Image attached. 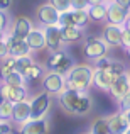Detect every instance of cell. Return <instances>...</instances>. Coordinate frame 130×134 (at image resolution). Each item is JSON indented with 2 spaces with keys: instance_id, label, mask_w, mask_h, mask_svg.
I'll return each mask as SVG.
<instances>
[{
  "instance_id": "obj_44",
  "label": "cell",
  "mask_w": 130,
  "mask_h": 134,
  "mask_svg": "<svg viewBox=\"0 0 130 134\" xmlns=\"http://www.w3.org/2000/svg\"><path fill=\"white\" fill-rule=\"evenodd\" d=\"M127 134H128V132H127Z\"/></svg>"
},
{
  "instance_id": "obj_11",
  "label": "cell",
  "mask_w": 130,
  "mask_h": 134,
  "mask_svg": "<svg viewBox=\"0 0 130 134\" xmlns=\"http://www.w3.org/2000/svg\"><path fill=\"white\" fill-rule=\"evenodd\" d=\"M49 131V121L46 117L41 119H29L27 122L20 124L19 134H47Z\"/></svg>"
},
{
  "instance_id": "obj_22",
  "label": "cell",
  "mask_w": 130,
  "mask_h": 134,
  "mask_svg": "<svg viewBox=\"0 0 130 134\" xmlns=\"http://www.w3.org/2000/svg\"><path fill=\"white\" fill-rule=\"evenodd\" d=\"M71 15H73V26L79 27V29H85L88 24H90V17H88L86 9H78V10L71 9Z\"/></svg>"
},
{
  "instance_id": "obj_23",
  "label": "cell",
  "mask_w": 130,
  "mask_h": 134,
  "mask_svg": "<svg viewBox=\"0 0 130 134\" xmlns=\"http://www.w3.org/2000/svg\"><path fill=\"white\" fill-rule=\"evenodd\" d=\"M34 63V58L32 54H26V56H17L15 59H14V71L20 73L22 75L24 71H26L27 68H29L30 65Z\"/></svg>"
},
{
  "instance_id": "obj_3",
  "label": "cell",
  "mask_w": 130,
  "mask_h": 134,
  "mask_svg": "<svg viewBox=\"0 0 130 134\" xmlns=\"http://www.w3.org/2000/svg\"><path fill=\"white\" fill-rule=\"evenodd\" d=\"M73 65H75L73 58L61 48V49H56V51H51L44 68L47 70V71H56V73H59V75H66V71H68Z\"/></svg>"
},
{
  "instance_id": "obj_15",
  "label": "cell",
  "mask_w": 130,
  "mask_h": 134,
  "mask_svg": "<svg viewBox=\"0 0 130 134\" xmlns=\"http://www.w3.org/2000/svg\"><path fill=\"white\" fill-rule=\"evenodd\" d=\"M30 119V105H29V100H20V102H15L12 105V115H10V121L15 122V124H24Z\"/></svg>"
},
{
  "instance_id": "obj_24",
  "label": "cell",
  "mask_w": 130,
  "mask_h": 134,
  "mask_svg": "<svg viewBox=\"0 0 130 134\" xmlns=\"http://www.w3.org/2000/svg\"><path fill=\"white\" fill-rule=\"evenodd\" d=\"M26 98H27V88H26V87H10L9 98H7L9 102L15 104V102L26 100Z\"/></svg>"
},
{
  "instance_id": "obj_13",
  "label": "cell",
  "mask_w": 130,
  "mask_h": 134,
  "mask_svg": "<svg viewBox=\"0 0 130 134\" xmlns=\"http://www.w3.org/2000/svg\"><path fill=\"white\" fill-rule=\"evenodd\" d=\"M44 41H46V48H49V51H56L61 49L64 43L61 39V32H59V26H44Z\"/></svg>"
},
{
  "instance_id": "obj_14",
  "label": "cell",
  "mask_w": 130,
  "mask_h": 134,
  "mask_svg": "<svg viewBox=\"0 0 130 134\" xmlns=\"http://www.w3.org/2000/svg\"><path fill=\"white\" fill-rule=\"evenodd\" d=\"M113 73L108 68H93V80H91V85L98 87L100 90H108V87L112 85V82L115 80Z\"/></svg>"
},
{
  "instance_id": "obj_39",
  "label": "cell",
  "mask_w": 130,
  "mask_h": 134,
  "mask_svg": "<svg viewBox=\"0 0 130 134\" xmlns=\"http://www.w3.org/2000/svg\"><path fill=\"white\" fill-rule=\"evenodd\" d=\"M98 3H103V0H88V7L90 5H98Z\"/></svg>"
},
{
  "instance_id": "obj_21",
  "label": "cell",
  "mask_w": 130,
  "mask_h": 134,
  "mask_svg": "<svg viewBox=\"0 0 130 134\" xmlns=\"http://www.w3.org/2000/svg\"><path fill=\"white\" fill-rule=\"evenodd\" d=\"M88 17L90 20H95V22H103L107 19V5L103 3H98V5H90L88 7Z\"/></svg>"
},
{
  "instance_id": "obj_40",
  "label": "cell",
  "mask_w": 130,
  "mask_h": 134,
  "mask_svg": "<svg viewBox=\"0 0 130 134\" xmlns=\"http://www.w3.org/2000/svg\"><path fill=\"white\" fill-rule=\"evenodd\" d=\"M3 102H5V98H3V97H2V95H0V105H2V104H3Z\"/></svg>"
},
{
  "instance_id": "obj_17",
  "label": "cell",
  "mask_w": 130,
  "mask_h": 134,
  "mask_svg": "<svg viewBox=\"0 0 130 134\" xmlns=\"http://www.w3.org/2000/svg\"><path fill=\"white\" fill-rule=\"evenodd\" d=\"M26 43H27V46H29L30 53L44 49V48H46L44 31L39 29V27H32V29H30V32L27 34V37H26Z\"/></svg>"
},
{
  "instance_id": "obj_32",
  "label": "cell",
  "mask_w": 130,
  "mask_h": 134,
  "mask_svg": "<svg viewBox=\"0 0 130 134\" xmlns=\"http://www.w3.org/2000/svg\"><path fill=\"white\" fill-rule=\"evenodd\" d=\"M110 70L113 75H120V73H123V71H127V66L123 65L122 61H118V59H112V63H110Z\"/></svg>"
},
{
  "instance_id": "obj_10",
  "label": "cell",
  "mask_w": 130,
  "mask_h": 134,
  "mask_svg": "<svg viewBox=\"0 0 130 134\" xmlns=\"http://www.w3.org/2000/svg\"><path fill=\"white\" fill-rule=\"evenodd\" d=\"M3 39H5V44H7V49H9V56H26V54H30V49L27 46L26 39L22 37H17L10 32H5L3 34Z\"/></svg>"
},
{
  "instance_id": "obj_43",
  "label": "cell",
  "mask_w": 130,
  "mask_h": 134,
  "mask_svg": "<svg viewBox=\"0 0 130 134\" xmlns=\"http://www.w3.org/2000/svg\"><path fill=\"white\" fill-rule=\"evenodd\" d=\"M103 2H108V0H103Z\"/></svg>"
},
{
  "instance_id": "obj_25",
  "label": "cell",
  "mask_w": 130,
  "mask_h": 134,
  "mask_svg": "<svg viewBox=\"0 0 130 134\" xmlns=\"http://www.w3.org/2000/svg\"><path fill=\"white\" fill-rule=\"evenodd\" d=\"M2 80L7 83V85H10V87H26V80H24V76L20 75V73L14 71V70L7 76H3Z\"/></svg>"
},
{
  "instance_id": "obj_35",
  "label": "cell",
  "mask_w": 130,
  "mask_h": 134,
  "mask_svg": "<svg viewBox=\"0 0 130 134\" xmlns=\"http://www.w3.org/2000/svg\"><path fill=\"white\" fill-rule=\"evenodd\" d=\"M10 132H12V127H10L9 122L0 121V134H10Z\"/></svg>"
},
{
  "instance_id": "obj_19",
  "label": "cell",
  "mask_w": 130,
  "mask_h": 134,
  "mask_svg": "<svg viewBox=\"0 0 130 134\" xmlns=\"http://www.w3.org/2000/svg\"><path fill=\"white\" fill-rule=\"evenodd\" d=\"M122 29L123 26H113V24H107L103 29V37L101 39L105 41L108 46H120V36H122Z\"/></svg>"
},
{
  "instance_id": "obj_38",
  "label": "cell",
  "mask_w": 130,
  "mask_h": 134,
  "mask_svg": "<svg viewBox=\"0 0 130 134\" xmlns=\"http://www.w3.org/2000/svg\"><path fill=\"white\" fill-rule=\"evenodd\" d=\"M113 2L122 5V7H125V9H128V5H130V0H113Z\"/></svg>"
},
{
  "instance_id": "obj_6",
  "label": "cell",
  "mask_w": 130,
  "mask_h": 134,
  "mask_svg": "<svg viewBox=\"0 0 130 134\" xmlns=\"http://www.w3.org/2000/svg\"><path fill=\"white\" fill-rule=\"evenodd\" d=\"M105 122H107V127L110 134H127L130 127L128 110H120L118 114L108 115V117H105Z\"/></svg>"
},
{
  "instance_id": "obj_30",
  "label": "cell",
  "mask_w": 130,
  "mask_h": 134,
  "mask_svg": "<svg viewBox=\"0 0 130 134\" xmlns=\"http://www.w3.org/2000/svg\"><path fill=\"white\" fill-rule=\"evenodd\" d=\"M52 7H54L58 12H66V10H71V3L69 0H49Z\"/></svg>"
},
{
  "instance_id": "obj_37",
  "label": "cell",
  "mask_w": 130,
  "mask_h": 134,
  "mask_svg": "<svg viewBox=\"0 0 130 134\" xmlns=\"http://www.w3.org/2000/svg\"><path fill=\"white\" fill-rule=\"evenodd\" d=\"M10 5H12V0H0V10H9Z\"/></svg>"
},
{
  "instance_id": "obj_9",
  "label": "cell",
  "mask_w": 130,
  "mask_h": 134,
  "mask_svg": "<svg viewBox=\"0 0 130 134\" xmlns=\"http://www.w3.org/2000/svg\"><path fill=\"white\" fill-rule=\"evenodd\" d=\"M42 90L49 95H58L64 90V75H59L56 71H46L42 78Z\"/></svg>"
},
{
  "instance_id": "obj_29",
  "label": "cell",
  "mask_w": 130,
  "mask_h": 134,
  "mask_svg": "<svg viewBox=\"0 0 130 134\" xmlns=\"http://www.w3.org/2000/svg\"><path fill=\"white\" fill-rule=\"evenodd\" d=\"M10 24H12V20H10L9 14L5 12V10H0V32H9L10 31Z\"/></svg>"
},
{
  "instance_id": "obj_5",
  "label": "cell",
  "mask_w": 130,
  "mask_h": 134,
  "mask_svg": "<svg viewBox=\"0 0 130 134\" xmlns=\"http://www.w3.org/2000/svg\"><path fill=\"white\" fill-rule=\"evenodd\" d=\"M107 5V22L113 24V26H125L128 24V9L115 3L113 0H108L105 2Z\"/></svg>"
},
{
  "instance_id": "obj_31",
  "label": "cell",
  "mask_w": 130,
  "mask_h": 134,
  "mask_svg": "<svg viewBox=\"0 0 130 134\" xmlns=\"http://www.w3.org/2000/svg\"><path fill=\"white\" fill-rule=\"evenodd\" d=\"M120 46L125 49V51H128V48H130V31H128V24H125V26H123V29H122Z\"/></svg>"
},
{
  "instance_id": "obj_34",
  "label": "cell",
  "mask_w": 130,
  "mask_h": 134,
  "mask_svg": "<svg viewBox=\"0 0 130 134\" xmlns=\"http://www.w3.org/2000/svg\"><path fill=\"white\" fill-rule=\"evenodd\" d=\"M118 107H120V110H128L130 109V93L118 100Z\"/></svg>"
},
{
  "instance_id": "obj_7",
  "label": "cell",
  "mask_w": 130,
  "mask_h": 134,
  "mask_svg": "<svg viewBox=\"0 0 130 134\" xmlns=\"http://www.w3.org/2000/svg\"><path fill=\"white\" fill-rule=\"evenodd\" d=\"M29 105H30V119L46 117L49 107H51V95L42 90L41 93H37L36 97L29 102Z\"/></svg>"
},
{
  "instance_id": "obj_4",
  "label": "cell",
  "mask_w": 130,
  "mask_h": 134,
  "mask_svg": "<svg viewBox=\"0 0 130 134\" xmlns=\"http://www.w3.org/2000/svg\"><path fill=\"white\" fill-rule=\"evenodd\" d=\"M108 49L110 46L101 37H86L85 44H83V56L88 61H95V59L108 54Z\"/></svg>"
},
{
  "instance_id": "obj_8",
  "label": "cell",
  "mask_w": 130,
  "mask_h": 134,
  "mask_svg": "<svg viewBox=\"0 0 130 134\" xmlns=\"http://www.w3.org/2000/svg\"><path fill=\"white\" fill-rule=\"evenodd\" d=\"M108 93L113 100H120L122 97L130 93V82H128V71H123L120 75L115 76V80L112 82V85L108 87Z\"/></svg>"
},
{
  "instance_id": "obj_20",
  "label": "cell",
  "mask_w": 130,
  "mask_h": 134,
  "mask_svg": "<svg viewBox=\"0 0 130 134\" xmlns=\"http://www.w3.org/2000/svg\"><path fill=\"white\" fill-rule=\"evenodd\" d=\"M46 71H47V70L44 68V65L34 61L32 65H30L29 68L22 73V76H24V80H26V82H36V80H41V78H42Z\"/></svg>"
},
{
  "instance_id": "obj_27",
  "label": "cell",
  "mask_w": 130,
  "mask_h": 134,
  "mask_svg": "<svg viewBox=\"0 0 130 134\" xmlns=\"http://www.w3.org/2000/svg\"><path fill=\"white\" fill-rule=\"evenodd\" d=\"M91 134H110L107 127V122H105V117L95 119L93 126H91Z\"/></svg>"
},
{
  "instance_id": "obj_36",
  "label": "cell",
  "mask_w": 130,
  "mask_h": 134,
  "mask_svg": "<svg viewBox=\"0 0 130 134\" xmlns=\"http://www.w3.org/2000/svg\"><path fill=\"white\" fill-rule=\"evenodd\" d=\"M9 54V49H7V44H5V39H0V59L5 58V56Z\"/></svg>"
},
{
  "instance_id": "obj_42",
  "label": "cell",
  "mask_w": 130,
  "mask_h": 134,
  "mask_svg": "<svg viewBox=\"0 0 130 134\" xmlns=\"http://www.w3.org/2000/svg\"><path fill=\"white\" fill-rule=\"evenodd\" d=\"M83 134H91V132H83Z\"/></svg>"
},
{
  "instance_id": "obj_33",
  "label": "cell",
  "mask_w": 130,
  "mask_h": 134,
  "mask_svg": "<svg viewBox=\"0 0 130 134\" xmlns=\"http://www.w3.org/2000/svg\"><path fill=\"white\" fill-rule=\"evenodd\" d=\"M69 3H71V9L73 10L88 9V0H69Z\"/></svg>"
},
{
  "instance_id": "obj_26",
  "label": "cell",
  "mask_w": 130,
  "mask_h": 134,
  "mask_svg": "<svg viewBox=\"0 0 130 134\" xmlns=\"http://www.w3.org/2000/svg\"><path fill=\"white\" fill-rule=\"evenodd\" d=\"M14 59L15 58H14V56H9V54L0 59V76H2V78L7 76L14 70Z\"/></svg>"
},
{
  "instance_id": "obj_2",
  "label": "cell",
  "mask_w": 130,
  "mask_h": 134,
  "mask_svg": "<svg viewBox=\"0 0 130 134\" xmlns=\"http://www.w3.org/2000/svg\"><path fill=\"white\" fill-rule=\"evenodd\" d=\"M59 104L69 114H86L91 109V98L88 97V92H76L64 88L58 93Z\"/></svg>"
},
{
  "instance_id": "obj_18",
  "label": "cell",
  "mask_w": 130,
  "mask_h": 134,
  "mask_svg": "<svg viewBox=\"0 0 130 134\" xmlns=\"http://www.w3.org/2000/svg\"><path fill=\"white\" fill-rule=\"evenodd\" d=\"M59 32H61V39L64 44H73L83 39V29L76 26H61Z\"/></svg>"
},
{
  "instance_id": "obj_1",
  "label": "cell",
  "mask_w": 130,
  "mask_h": 134,
  "mask_svg": "<svg viewBox=\"0 0 130 134\" xmlns=\"http://www.w3.org/2000/svg\"><path fill=\"white\" fill-rule=\"evenodd\" d=\"M93 80V66L73 65L64 75V88L76 92H88Z\"/></svg>"
},
{
  "instance_id": "obj_41",
  "label": "cell",
  "mask_w": 130,
  "mask_h": 134,
  "mask_svg": "<svg viewBox=\"0 0 130 134\" xmlns=\"http://www.w3.org/2000/svg\"><path fill=\"white\" fill-rule=\"evenodd\" d=\"M2 37H3V32H0V39H2Z\"/></svg>"
},
{
  "instance_id": "obj_12",
  "label": "cell",
  "mask_w": 130,
  "mask_h": 134,
  "mask_svg": "<svg viewBox=\"0 0 130 134\" xmlns=\"http://www.w3.org/2000/svg\"><path fill=\"white\" fill-rule=\"evenodd\" d=\"M37 20L42 26H58L59 12L51 5V3H42L37 7Z\"/></svg>"
},
{
  "instance_id": "obj_16",
  "label": "cell",
  "mask_w": 130,
  "mask_h": 134,
  "mask_svg": "<svg viewBox=\"0 0 130 134\" xmlns=\"http://www.w3.org/2000/svg\"><path fill=\"white\" fill-rule=\"evenodd\" d=\"M32 27H34L32 26V20H30L29 17H27V15H19V17H15L14 24H10V31H12L10 34L26 39L27 34L30 32V29H32Z\"/></svg>"
},
{
  "instance_id": "obj_28",
  "label": "cell",
  "mask_w": 130,
  "mask_h": 134,
  "mask_svg": "<svg viewBox=\"0 0 130 134\" xmlns=\"http://www.w3.org/2000/svg\"><path fill=\"white\" fill-rule=\"evenodd\" d=\"M12 102L5 100L2 105H0V121H5L9 122L10 121V115H12Z\"/></svg>"
}]
</instances>
